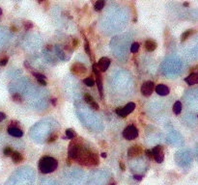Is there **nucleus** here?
<instances>
[{
	"label": "nucleus",
	"instance_id": "nucleus-1",
	"mask_svg": "<svg viewBox=\"0 0 198 185\" xmlns=\"http://www.w3.org/2000/svg\"><path fill=\"white\" fill-rule=\"evenodd\" d=\"M70 158L78 161L79 164L85 166H96L99 164V155L96 151L84 148L79 142L73 141L68 150Z\"/></svg>",
	"mask_w": 198,
	"mask_h": 185
},
{
	"label": "nucleus",
	"instance_id": "nucleus-2",
	"mask_svg": "<svg viewBox=\"0 0 198 185\" xmlns=\"http://www.w3.org/2000/svg\"><path fill=\"white\" fill-rule=\"evenodd\" d=\"M58 162L57 160L50 156H44L39 161V170L43 174L52 173L57 169Z\"/></svg>",
	"mask_w": 198,
	"mask_h": 185
},
{
	"label": "nucleus",
	"instance_id": "nucleus-3",
	"mask_svg": "<svg viewBox=\"0 0 198 185\" xmlns=\"http://www.w3.org/2000/svg\"><path fill=\"white\" fill-rule=\"evenodd\" d=\"M123 137L128 141L134 140L138 137V130L134 125L127 126L125 130L123 131Z\"/></svg>",
	"mask_w": 198,
	"mask_h": 185
},
{
	"label": "nucleus",
	"instance_id": "nucleus-4",
	"mask_svg": "<svg viewBox=\"0 0 198 185\" xmlns=\"http://www.w3.org/2000/svg\"><path fill=\"white\" fill-rule=\"evenodd\" d=\"M93 72L95 73V76H96V84L98 86V90H99V93H100V97L101 98L103 97V86H102V74L100 69H98V66L93 64Z\"/></svg>",
	"mask_w": 198,
	"mask_h": 185
},
{
	"label": "nucleus",
	"instance_id": "nucleus-5",
	"mask_svg": "<svg viewBox=\"0 0 198 185\" xmlns=\"http://www.w3.org/2000/svg\"><path fill=\"white\" fill-rule=\"evenodd\" d=\"M135 109V104L134 102H130L128 103L125 107H119L116 109V114L120 118H126L129 115L130 113H131Z\"/></svg>",
	"mask_w": 198,
	"mask_h": 185
},
{
	"label": "nucleus",
	"instance_id": "nucleus-6",
	"mask_svg": "<svg viewBox=\"0 0 198 185\" xmlns=\"http://www.w3.org/2000/svg\"><path fill=\"white\" fill-rule=\"evenodd\" d=\"M155 84L152 81H146L141 86V93L144 97H150L154 92Z\"/></svg>",
	"mask_w": 198,
	"mask_h": 185
},
{
	"label": "nucleus",
	"instance_id": "nucleus-7",
	"mask_svg": "<svg viewBox=\"0 0 198 185\" xmlns=\"http://www.w3.org/2000/svg\"><path fill=\"white\" fill-rule=\"evenodd\" d=\"M154 160H156L157 163H162L164 159V153H163V148L162 146H156L152 150Z\"/></svg>",
	"mask_w": 198,
	"mask_h": 185
},
{
	"label": "nucleus",
	"instance_id": "nucleus-8",
	"mask_svg": "<svg viewBox=\"0 0 198 185\" xmlns=\"http://www.w3.org/2000/svg\"><path fill=\"white\" fill-rule=\"evenodd\" d=\"M71 72L77 76H83L86 72V67L81 63H74L71 68Z\"/></svg>",
	"mask_w": 198,
	"mask_h": 185
},
{
	"label": "nucleus",
	"instance_id": "nucleus-9",
	"mask_svg": "<svg viewBox=\"0 0 198 185\" xmlns=\"http://www.w3.org/2000/svg\"><path fill=\"white\" fill-rule=\"evenodd\" d=\"M109 66H110V59L107 58V57H102L100 61L98 62V69H100V72H106Z\"/></svg>",
	"mask_w": 198,
	"mask_h": 185
},
{
	"label": "nucleus",
	"instance_id": "nucleus-10",
	"mask_svg": "<svg viewBox=\"0 0 198 185\" xmlns=\"http://www.w3.org/2000/svg\"><path fill=\"white\" fill-rule=\"evenodd\" d=\"M142 151H143L142 146L135 145V146H130L128 150V156L129 157H136V156H138L142 153Z\"/></svg>",
	"mask_w": 198,
	"mask_h": 185
},
{
	"label": "nucleus",
	"instance_id": "nucleus-11",
	"mask_svg": "<svg viewBox=\"0 0 198 185\" xmlns=\"http://www.w3.org/2000/svg\"><path fill=\"white\" fill-rule=\"evenodd\" d=\"M156 90V93H157L158 94H159V96H167V94L170 93V89H169L168 86H166V85L164 84H159L156 86L155 88Z\"/></svg>",
	"mask_w": 198,
	"mask_h": 185
},
{
	"label": "nucleus",
	"instance_id": "nucleus-12",
	"mask_svg": "<svg viewBox=\"0 0 198 185\" xmlns=\"http://www.w3.org/2000/svg\"><path fill=\"white\" fill-rule=\"evenodd\" d=\"M8 133L13 137H16V138H20V137L23 136V131L18 128V127H16V126H10L9 127Z\"/></svg>",
	"mask_w": 198,
	"mask_h": 185
},
{
	"label": "nucleus",
	"instance_id": "nucleus-13",
	"mask_svg": "<svg viewBox=\"0 0 198 185\" xmlns=\"http://www.w3.org/2000/svg\"><path fill=\"white\" fill-rule=\"evenodd\" d=\"M84 100H85L89 105H90V107L92 109H94V110H99V104L94 100V98L90 96L89 94H84Z\"/></svg>",
	"mask_w": 198,
	"mask_h": 185
},
{
	"label": "nucleus",
	"instance_id": "nucleus-14",
	"mask_svg": "<svg viewBox=\"0 0 198 185\" xmlns=\"http://www.w3.org/2000/svg\"><path fill=\"white\" fill-rule=\"evenodd\" d=\"M185 81L188 85H190V86H192V85H195V84H198V72L190 73L187 77L185 78Z\"/></svg>",
	"mask_w": 198,
	"mask_h": 185
},
{
	"label": "nucleus",
	"instance_id": "nucleus-15",
	"mask_svg": "<svg viewBox=\"0 0 198 185\" xmlns=\"http://www.w3.org/2000/svg\"><path fill=\"white\" fill-rule=\"evenodd\" d=\"M157 46H158L157 42L153 40H148V41L145 42V49L149 52H152V51L156 50Z\"/></svg>",
	"mask_w": 198,
	"mask_h": 185
},
{
	"label": "nucleus",
	"instance_id": "nucleus-16",
	"mask_svg": "<svg viewBox=\"0 0 198 185\" xmlns=\"http://www.w3.org/2000/svg\"><path fill=\"white\" fill-rule=\"evenodd\" d=\"M196 31L194 30V29H188V30H187V31H185L182 34V36H181V42H185V41H187L188 38H190L191 35H193L194 34Z\"/></svg>",
	"mask_w": 198,
	"mask_h": 185
},
{
	"label": "nucleus",
	"instance_id": "nucleus-17",
	"mask_svg": "<svg viewBox=\"0 0 198 185\" xmlns=\"http://www.w3.org/2000/svg\"><path fill=\"white\" fill-rule=\"evenodd\" d=\"M11 157H12L13 162L16 163V164L20 163L21 161L23 160V156H22L20 153H17V151H14V153L12 154Z\"/></svg>",
	"mask_w": 198,
	"mask_h": 185
},
{
	"label": "nucleus",
	"instance_id": "nucleus-18",
	"mask_svg": "<svg viewBox=\"0 0 198 185\" xmlns=\"http://www.w3.org/2000/svg\"><path fill=\"white\" fill-rule=\"evenodd\" d=\"M81 34H82V37H83V39H84V42H85V45H84V48H85L86 53L88 54L89 57H90V59H92L91 50H90V44H89V42H88V40H87L86 36L83 34V32H82V31H81Z\"/></svg>",
	"mask_w": 198,
	"mask_h": 185
},
{
	"label": "nucleus",
	"instance_id": "nucleus-19",
	"mask_svg": "<svg viewBox=\"0 0 198 185\" xmlns=\"http://www.w3.org/2000/svg\"><path fill=\"white\" fill-rule=\"evenodd\" d=\"M182 103H181V101H176L175 103H174V105H173V112H174V114H176V115H179L181 112H182Z\"/></svg>",
	"mask_w": 198,
	"mask_h": 185
},
{
	"label": "nucleus",
	"instance_id": "nucleus-20",
	"mask_svg": "<svg viewBox=\"0 0 198 185\" xmlns=\"http://www.w3.org/2000/svg\"><path fill=\"white\" fill-rule=\"evenodd\" d=\"M105 1H103V0H99V1H97L95 3V5H94L95 11H97V12L102 11L103 9V7H105Z\"/></svg>",
	"mask_w": 198,
	"mask_h": 185
},
{
	"label": "nucleus",
	"instance_id": "nucleus-21",
	"mask_svg": "<svg viewBox=\"0 0 198 185\" xmlns=\"http://www.w3.org/2000/svg\"><path fill=\"white\" fill-rule=\"evenodd\" d=\"M66 137H67V138L70 139V140H73V139L75 138V137H77V134H75V132L74 131V129L68 128V129H66Z\"/></svg>",
	"mask_w": 198,
	"mask_h": 185
},
{
	"label": "nucleus",
	"instance_id": "nucleus-22",
	"mask_svg": "<svg viewBox=\"0 0 198 185\" xmlns=\"http://www.w3.org/2000/svg\"><path fill=\"white\" fill-rule=\"evenodd\" d=\"M12 98H13V100L16 102H22V97L20 96V94H18V93L13 94Z\"/></svg>",
	"mask_w": 198,
	"mask_h": 185
},
{
	"label": "nucleus",
	"instance_id": "nucleus-23",
	"mask_svg": "<svg viewBox=\"0 0 198 185\" xmlns=\"http://www.w3.org/2000/svg\"><path fill=\"white\" fill-rule=\"evenodd\" d=\"M95 82L96 81L92 77H87V78L84 79V83H85L88 87H93L94 85H95Z\"/></svg>",
	"mask_w": 198,
	"mask_h": 185
},
{
	"label": "nucleus",
	"instance_id": "nucleus-24",
	"mask_svg": "<svg viewBox=\"0 0 198 185\" xmlns=\"http://www.w3.org/2000/svg\"><path fill=\"white\" fill-rule=\"evenodd\" d=\"M139 44L138 42H134L133 45H130V52H133V53H136L138 50H139Z\"/></svg>",
	"mask_w": 198,
	"mask_h": 185
},
{
	"label": "nucleus",
	"instance_id": "nucleus-25",
	"mask_svg": "<svg viewBox=\"0 0 198 185\" xmlns=\"http://www.w3.org/2000/svg\"><path fill=\"white\" fill-rule=\"evenodd\" d=\"M3 153H4V154H5L6 156H12V154L14 153V151H13V150L10 148V146H6V148L4 149Z\"/></svg>",
	"mask_w": 198,
	"mask_h": 185
},
{
	"label": "nucleus",
	"instance_id": "nucleus-26",
	"mask_svg": "<svg viewBox=\"0 0 198 185\" xmlns=\"http://www.w3.org/2000/svg\"><path fill=\"white\" fill-rule=\"evenodd\" d=\"M8 61H9V58L7 56L0 58V66H1V67H5V66L8 64Z\"/></svg>",
	"mask_w": 198,
	"mask_h": 185
},
{
	"label": "nucleus",
	"instance_id": "nucleus-27",
	"mask_svg": "<svg viewBox=\"0 0 198 185\" xmlns=\"http://www.w3.org/2000/svg\"><path fill=\"white\" fill-rule=\"evenodd\" d=\"M32 74L34 75L35 76V78L37 79V80H40V79H46V76L44 74H42V73H40V72H32Z\"/></svg>",
	"mask_w": 198,
	"mask_h": 185
},
{
	"label": "nucleus",
	"instance_id": "nucleus-28",
	"mask_svg": "<svg viewBox=\"0 0 198 185\" xmlns=\"http://www.w3.org/2000/svg\"><path fill=\"white\" fill-rule=\"evenodd\" d=\"M145 154H146V156H147L149 159H151V160L154 159V155H153L152 150H145Z\"/></svg>",
	"mask_w": 198,
	"mask_h": 185
},
{
	"label": "nucleus",
	"instance_id": "nucleus-29",
	"mask_svg": "<svg viewBox=\"0 0 198 185\" xmlns=\"http://www.w3.org/2000/svg\"><path fill=\"white\" fill-rule=\"evenodd\" d=\"M24 27H25L26 30H29V29H31V28L33 27V23L30 22V21H26L24 23Z\"/></svg>",
	"mask_w": 198,
	"mask_h": 185
},
{
	"label": "nucleus",
	"instance_id": "nucleus-30",
	"mask_svg": "<svg viewBox=\"0 0 198 185\" xmlns=\"http://www.w3.org/2000/svg\"><path fill=\"white\" fill-rule=\"evenodd\" d=\"M134 178L135 180H142L143 175H141V174H134Z\"/></svg>",
	"mask_w": 198,
	"mask_h": 185
},
{
	"label": "nucleus",
	"instance_id": "nucleus-31",
	"mask_svg": "<svg viewBox=\"0 0 198 185\" xmlns=\"http://www.w3.org/2000/svg\"><path fill=\"white\" fill-rule=\"evenodd\" d=\"M6 119V114L3 112H0V122L4 121Z\"/></svg>",
	"mask_w": 198,
	"mask_h": 185
},
{
	"label": "nucleus",
	"instance_id": "nucleus-32",
	"mask_svg": "<svg viewBox=\"0 0 198 185\" xmlns=\"http://www.w3.org/2000/svg\"><path fill=\"white\" fill-rule=\"evenodd\" d=\"M56 138H57V135L54 134L53 136H51V137H50L49 140H48V142H49V143H51V142H54V141L56 140Z\"/></svg>",
	"mask_w": 198,
	"mask_h": 185
},
{
	"label": "nucleus",
	"instance_id": "nucleus-33",
	"mask_svg": "<svg viewBox=\"0 0 198 185\" xmlns=\"http://www.w3.org/2000/svg\"><path fill=\"white\" fill-rule=\"evenodd\" d=\"M119 165H120V168H121L122 171H125V170H126V166H125V164H124L123 162H122V161H120Z\"/></svg>",
	"mask_w": 198,
	"mask_h": 185
},
{
	"label": "nucleus",
	"instance_id": "nucleus-34",
	"mask_svg": "<svg viewBox=\"0 0 198 185\" xmlns=\"http://www.w3.org/2000/svg\"><path fill=\"white\" fill-rule=\"evenodd\" d=\"M73 45H74V47H77V45H78V41H77V39H74Z\"/></svg>",
	"mask_w": 198,
	"mask_h": 185
},
{
	"label": "nucleus",
	"instance_id": "nucleus-35",
	"mask_svg": "<svg viewBox=\"0 0 198 185\" xmlns=\"http://www.w3.org/2000/svg\"><path fill=\"white\" fill-rule=\"evenodd\" d=\"M56 100H57L56 98H52V99H51V103H52L54 106L56 105Z\"/></svg>",
	"mask_w": 198,
	"mask_h": 185
},
{
	"label": "nucleus",
	"instance_id": "nucleus-36",
	"mask_svg": "<svg viewBox=\"0 0 198 185\" xmlns=\"http://www.w3.org/2000/svg\"><path fill=\"white\" fill-rule=\"evenodd\" d=\"M101 156H102V158H106V156H107V154H106L105 153H102L101 154Z\"/></svg>",
	"mask_w": 198,
	"mask_h": 185
},
{
	"label": "nucleus",
	"instance_id": "nucleus-37",
	"mask_svg": "<svg viewBox=\"0 0 198 185\" xmlns=\"http://www.w3.org/2000/svg\"><path fill=\"white\" fill-rule=\"evenodd\" d=\"M191 70H198V65H197V66H194L193 68H191Z\"/></svg>",
	"mask_w": 198,
	"mask_h": 185
},
{
	"label": "nucleus",
	"instance_id": "nucleus-38",
	"mask_svg": "<svg viewBox=\"0 0 198 185\" xmlns=\"http://www.w3.org/2000/svg\"><path fill=\"white\" fill-rule=\"evenodd\" d=\"M184 6H185V7L190 6V3H188V2H185V3H184Z\"/></svg>",
	"mask_w": 198,
	"mask_h": 185
},
{
	"label": "nucleus",
	"instance_id": "nucleus-39",
	"mask_svg": "<svg viewBox=\"0 0 198 185\" xmlns=\"http://www.w3.org/2000/svg\"><path fill=\"white\" fill-rule=\"evenodd\" d=\"M1 15H2V9L0 8V16H1Z\"/></svg>",
	"mask_w": 198,
	"mask_h": 185
},
{
	"label": "nucleus",
	"instance_id": "nucleus-40",
	"mask_svg": "<svg viewBox=\"0 0 198 185\" xmlns=\"http://www.w3.org/2000/svg\"><path fill=\"white\" fill-rule=\"evenodd\" d=\"M110 185H116V183H112V184H110Z\"/></svg>",
	"mask_w": 198,
	"mask_h": 185
},
{
	"label": "nucleus",
	"instance_id": "nucleus-41",
	"mask_svg": "<svg viewBox=\"0 0 198 185\" xmlns=\"http://www.w3.org/2000/svg\"><path fill=\"white\" fill-rule=\"evenodd\" d=\"M197 117H198V116H197Z\"/></svg>",
	"mask_w": 198,
	"mask_h": 185
}]
</instances>
